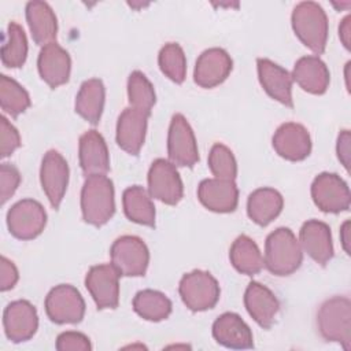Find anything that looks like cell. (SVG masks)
Segmentation results:
<instances>
[{"label": "cell", "instance_id": "cell-42", "mask_svg": "<svg viewBox=\"0 0 351 351\" xmlns=\"http://www.w3.org/2000/svg\"><path fill=\"white\" fill-rule=\"evenodd\" d=\"M339 37L346 47V49L351 48V15H347L343 18L340 26H339Z\"/></svg>", "mask_w": 351, "mask_h": 351}, {"label": "cell", "instance_id": "cell-40", "mask_svg": "<svg viewBox=\"0 0 351 351\" xmlns=\"http://www.w3.org/2000/svg\"><path fill=\"white\" fill-rule=\"evenodd\" d=\"M0 262H1L0 263V289L4 292L15 287V284L18 282L19 274L12 261L7 259L5 256H1Z\"/></svg>", "mask_w": 351, "mask_h": 351}, {"label": "cell", "instance_id": "cell-18", "mask_svg": "<svg viewBox=\"0 0 351 351\" xmlns=\"http://www.w3.org/2000/svg\"><path fill=\"white\" fill-rule=\"evenodd\" d=\"M200 203L214 213H232L239 203V189L234 181L206 178L197 186Z\"/></svg>", "mask_w": 351, "mask_h": 351}, {"label": "cell", "instance_id": "cell-37", "mask_svg": "<svg viewBox=\"0 0 351 351\" xmlns=\"http://www.w3.org/2000/svg\"><path fill=\"white\" fill-rule=\"evenodd\" d=\"M0 155L1 158L10 156L19 145L21 137L16 128L4 117H0Z\"/></svg>", "mask_w": 351, "mask_h": 351}, {"label": "cell", "instance_id": "cell-35", "mask_svg": "<svg viewBox=\"0 0 351 351\" xmlns=\"http://www.w3.org/2000/svg\"><path fill=\"white\" fill-rule=\"evenodd\" d=\"M162 73L176 84H182L186 75V58L184 49L177 43L165 44L158 55Z\"/></svg>", "mask_w": 351, "mask_h": 351}, {"label": "cell", "instance_id": "cell-33", "mask_svg": "<svg viewBox=\"0 0 351 351\" xmlns=\"http://www.w3.org/2000/svg\"><path fill=\"white\" fill-rule=\"evenodd\" d=\"M0 106L4 112L16 118L30 106L27 90L8 75L0 77Z\"/></svg>", "mask_w": 351, "mask_h": 351}, {"label": "cell", "instance_id": "cell-26", "mask_svg": "<svg viewBox=\"0 0 351 351\" xmlns=\"http://www.w3.org/2000/svg\"><path fill=\"white\" fill-rule=\"evenodd\" d=\"M26 21L32 33V37L37 45L45 47L55 43L58 33V19L45 1L33 0L26 4Z\"/></svg>", "mask_w": 351, "mask_h": 351}, {"label": "cell", "instance_id": "cell-1", "mask_svg": "<svg viewBox=\"0 0 351 351\" xmlns=\"http://www.w3.org/2000/svg\"><path fill=\"white\" fill-rule=\"evenodd\" d=\"M303 261L299 240L289 228H277L266 237L263 262L274 276H289L296 271Z\"/></svg>", "mask_w": 351, "mask_h": 351}, {"label": "cell", "instance_id": "cell-2", "mask_svg": "<svg viewBox=\"0 0 351 351\" xmlns=\"http://www.w3.org/2000/svg\"><path fill=\"white\" fill-rule=\"evenodd\" d=\"M81 213L86 223L101 226L115 213L114 184L106 174L86 177L81 189Z\"/></svg>", "mask_w": 351, "mask_h": 351}, {"label": "cell", "instance_id": "cell-9", "mask_svg": "<svg viewBox=\"0 0 351 351\" xmlns=\"http://www.w3.org/2000/svg\"><path fill=\"white\" fill-rule=\"evenodd\" d=\"M167 154L173 165L193 167L199 162L195 133L182 114H174L167 134Z\"/></svg>", "mask_w": 351, "mask_h": 351}, {"label": "cell", "instance_id": "cell-17", "mask_svg": "<svg viewBox=\"0 0 351 351\" xmlns=\"http://www.w3.org/2000/svg\"><path fill=\"white\" fill-rule=\"evenodd\" d=\"M151 114L136 110L133 107L125 108L118 117L117 122V144L130 155H138L147 133L148 118Z\"/></svg>", "mask_w": 351, "mask_h": 351}, {"label": "cell", "instance_id": "cell-28", "mask_svg": "<svg viewBox=\"0 0 351 351\" xmlns=\"http://www.w3.org/2000/svg\"><path fill=\"white\" fill-rule=\"evenodd\" d=\"M106 99L104 84L99 78H90L81 84L75 96V112L92 125H97Z\"/></svg>", "mask_w": 351, "mask_h": 351}, {"label": "cell", "instance_id": "cell-4", "mask_svg": "<svg viewBox=\"0 0 351 351\" xmlns=\"http://www.w3.org/2000/svg\"><path fill=\"white\" fill-rule=\"evenodd\" d=\"M318 332L326 341L351 347V302L347 296H333L325 300L317 314Z\"/></svg>", "mask_w": 351, "mask_h": 351}, {"label": "cell", "instance_id": "cell-41", "mask_svg": "<svg viewBox=\"0 0 351 351\" xmlns=\"http://www.w3.org/2000/svg\"><path fill=\"white\" fill-rule=\"evenodd\" d=\"M350 143H351L350 130H341L337 137L336 152H337L339 160L346 167V170L350 169Z\"/></svg>", "mask_w": 351, "mask_h": 351}, {"label": "cell", "instance_id": "cell-39", "mask_svg": "<svg viewBox=\"0 0 351 351\" xmlns=\"http://www.w3.org/2000/svg\"><path fill=\"white\" fill-rule=\"evenodd\" d=\"M56 350L59 351H90L92 344L88 336L81 332H63L56 337Z\"/></svg>", "mask_w": 351, "mask_h": 351}, {"label": "cell", "instance_id": "cell-6", "mask_svg": "<svg viewBox=\"0 0 351 351\" xmlns=\"http://www.w3.org/2000/svg\"><path fill=\"white\" fill-rule=\"evenodd\" d=\"M111 263L121 276L141 277L145 274L149 263V251L145 243L137 236L118 237L110 250Z\"/></svg>", "mask_w": 351, "mask_h": 351}, {"label": "cell", "instance_id": "cell-36", "mask_svg": "<svg viewBox=\"0 0 351 351\" xmlns=\"http://www.w3.org/2000/svg\"><path fill=\"white\" fill-rule=\"evenodd\" d=\"M208 167L215 178L234 181L237 176V163L233 152L223 144L217 143L208 154Z\"/></svg>", "mask_w": 351, "mask_h": 351}, {"label": "cell", "instance_id": "cell-15", "mask_svg": "<svg viewBox=\"0 0 351 351\" xmlns=\"http://www.w3.org/2000/svg\"><path fill=\"white\" fill-rule=\"evenodd\" d=\"M233 62L230 55L218 47L203 51L195 64L193 80L206 89L214 88L222 84L230 74Z\"/></svg>", "mask_w": 351, "mask_h": 351}, {"label": "cell", "instance_id": "cell-31", "mask_svg": "<svg viewBox=\"0 0 351 351\" xmlns=\"http://www.w3.org/2000/svg\"><path fill=\"white\" fill-rule=\"evenodd\" d=\"M133 310L147 321L159 322L170 315L171 302L159 291L143 289L138 291L133 299Z\"/></svg>", "mask_w": 351, "mask_h": 351}, {"label": "cell", "instance_id": "cell-24", "mask_svg": "<svg viewBox=\"0 0 351 351\" xmlns=\"http://www.w3.org/2000/svg\"><path fill=\"white\" fill-rule=\"evenodd\" d=\"M213 337L218 344L233 350L254 347L252 330L236 313H223L214 321Z\"/></svg>", "mask_w": 351, "mask_h": 351}, {"label": "cell", "instance_id": "cell-10", "mask_svg": "<svg viewBox=\"0 0 351 351\" xmlns=\"http://www.w3.org/2000/svg\"><path fill=\"white\" fill-rule=\"evenodd\" d=\"M311 197L324 213L337 214L350 208L351 193L346 181L336 173H321L311 184Z\"/></svg>", "mask_w": 351, "mask_h": 351}, {"label": "cell", "instance_id": "cell-27", "mask_svg": "<svg viewBox=\"0 0 351 351\" xmlns=\"http://www.w3.org/2000/svg\"><path fill=\"white\" fill-rule=\"evenodd\" d=\"M284 206V199L274 188H258L250 193L247 200V214L259 226L269 225L276 219Z\"/></svg>", "mask_w": 351, "mask_h": 351}, {"label": "cell", "instance_id": "cell-44", "mask_svg": "<svg viewBox=\"0 0 351 351\" xmlns=\"http://www.w3.org/2000/svg\"><path fill=\"white\" fill-rule=\"evenodd\" d=\"M348 67H350V62L347 63V67H346V80H347V89L350 90V85H348Z\"/></svg>", "mask_w": 351, "mask_h": 351}, {"label": "cell", "instance_id": "cell-7", "mask_svg": "<svg viewBox=\"0 0 351 351\" xmlns=\"http://www.w3.org/2000/svg\"><path fill=\"white\" fill-rule=\"evenodd\" d=\"M45 313L55 324H78L85 314V302L80 291L70 284H59L45 298Z\"/></svg>", "mask_w": 351, "mask_h": 351}, {"label": "cell", "instance_id": "cell-12", "mask_svg": "<svg viewBox=\"0 0 351 351\" xmlns=\"http://www.w3.org/2000/svg\"><path fill=\"white\" fill-rule=\"evenodd\" d=\"M118 269L111 263L92 266L85 277V287L89 291L97 308H117L119 303Z\"/></svg>", "mask_w": 351, "mask_h": 351}, {"label": "cell", "instance_id": "cell-32", "mask_svg": "<svg viewBox=\"0 0 351 351\" xmlns=\"http://www.w3.org/2000/svg\"><path fill=\"white\" fill-rule=\"evenodd\" d=\"M27 38L21 25L10 22L1 45V63L10 69H18L26 62Z\"/></svg>", "mask_w": 351, "mask_h": 351}, {"label": "cell", "instance_id": "cell-11", "mask_svg": "<svg viewBox=\"0 0 351 351\" xmlns=\"http://www.w3.org/2000/svg\"><path fill=\"white\" fill-rule=\"evenodd\" d=\"M148 193L165 204H177L184 195L181 177L176 166L166 159L158 158L148 170Z\"/></svg>", "mask_w": 351, "mask_h": 351}, {"label": "cell", "instance_id": "cell-3", "mask_svg": "<svg viewBox=\"0 0 351 351\" xmlns=\"http://www.w3.org/2000/svg\"><path fill=\"white\" fill-rule=\"evenodd\" d=\"M291 23L298 38L314 53L321 55L328 41V16L315 1H302L295 5Z\"/></svg>", "mask_w": 351, "mask_h": 351}, {"label": "cell", "instance_id": "cell-8", "mask_svg": "<svg viewBox=\"0 0 351 351\" xmlns=\"http://www.w3.org/2000/svg\"><path fill=\"white\" fill-rule=\"evenodd\" d=\"M47 225V213L41 203L33 199L16 202L7 213L10 233L19 240L36 239Z\"/></svg>", "mask_w": 351, "mask_h": 351}, {"label": "cell", "instance_id": "cell-29", "mask_svg": "<svg viewBox=\"0 0 351 351\" xmlns=\"http://www.w3.org/2000/svg\"><path fill=\"white\" fill-rule=\"evenodd\" d=\"M229 259L233 267L245 276L258 274L263 266V256L256 243L247 234L239 236L230 245Z\"/></svg>", "mask_w": 351, "mask_h": 351}, {"label": "cell", "instance_id": "cell-14", "mask_svg": "<svg viewBox=\"0 0 351 351\" xmlns=\"http://www.w3.org/2000/svg\"><path fill=\"white\" fill-rule=\"evenodd\" d=\"M3 325L8 340L12 343L27 341L38 328L37 310L27 300H14L3 313Z\"/></svg>", "mask_w": 351, "mask_h": 351}, {"label": "cell", "instance_id": "cell-25", "mask_svg": "<svg viewBox=\"0 0 351 351\" xmlns=\"http://www.w3.org/2000/svg\"><path fill=\"white\" fill-rule=\"evenodd\" d=\"M291 75L292 81H295L303 90L313 95L325 93L330 81V74L325 62L315 55H307L298 59Z\"/></svg>", "mask_w": 351, "mask_h": 351}, {"label": "cell", "instance_id": "cell-23", "mask_svg": "<svg viewBox=\"0 0 351 351\" xmlns=\"http://www.w3.org/2000/svg\"><path fill=\"white\" fill-rule=\"evenodd\" d=\"M258 78L265 92L274 100L280 101L287 107H293L292 99V75L266 58L256 60Z\"/></svg>", "mask_w": 351, "mask_h": 351}, {"label": "cell", "instance_id": "cell-5", "mask_svg": "<svg viewBox=\"0 0 351 351\" xmlns=\"http://www.w3.org/2000/svg\"><path fill=\"white\" fill-rule=\"evenodd\" d=\"M184 304L192 311L213 308L219 300V284L215 277L204 270H192L182 276L178 285Z\"/></svg>", "mask_w": 351, "mask_h": 351}, {"label": "cell", "instance_id": "cell-13", "mask_svg": "<svg viewBox=\"0 0 351 351\" xmlns=\"http://www.w3.org/2000/svg\"><path fill=\"white\" fill-rule=\"evenodd\" d=\"M69 165L60 152L49 149L41 162L40 181L51 206L58 210L69 184Z\"/></svg>", "mask_w": 351, "mask_h": 351}, {"label": "cell", "instance_id": "cell-34", "mask_svg": "<svg viewBox=\"0 0 351 351\" xmlns=\"http://www.w3.org/2000/svg\"><path fill=\"white\" fill-rule=\"evenodd\" d=\"M128 99L130 107L151 114L156 101L155 90L144 73L134 70L128 78Z\"/></svg>", "mask_w": 351, "mask_h": 351}, {"label": "cell", "instance_id": "cell-16", "mask_svg": "<svg viewBox=\"0 0 351 351\" xmlns=\"http://www.w3.org/2000/svg\"><path fill=\"white\" fill-rule=\"evenodd\" d=\"M274 151L284 159L299 162L311 152V138L308 130L296 122H287L277 128L271 138Z\"/></svg>", "mask_w": 351, "mask_h": 351}, {"label": "cell", "instance_id": "cell-21", "mask_svg": "<svg viewBox=\"0 0 351 351\" xmlns=\"http://www.w3.org/2000/svg\"><path fill=\"white\" fill-rule=\"evenodd\" d=\"M244 306L254 321L265 329L271 328L280 311L277 296L266 285L256 281L248 284L244 292Z\"/></svg>", "mask_w": 351, "mask_h": 351}, {"label": "cell", "instance_id": "cell-22", "mask_svg": "<svg viewBox=\"0 0 351 351\" xmlns=\"http://www.w3.org/2000/svg\"><path fill=\"white\" fill-rule=\"evenodd\" d=\"M37 69L40 77L51 86L58 88L66 84L70 78L71 59L69 52L56 41L41 47L37 59Z\"/></svg>", "mask_w": 351, "mask_h": 351}, {"label": "cell", "instance_id": "cell-30", "mask_svg": "<svg viewBox=\"0 0 351 351\" xmlns=\"http://www.w3.org/2000/svg\"><path fill=\"white\" fill-rule=\"evenodd\" d=\"M125 215L138 225L155 226V206L151 195L140 185L129 186L122 193Z\"/></svg>", "mask_w": 351, "mask_h": 351}, {"label": "cell", "instance_id": "cell-38", "mask_svg": "<svg viewBox=\"0 0 351 351\" xmlns=\"http://www.w3.org/2000/svg\"><path fill=\"white\" fill-rule=\"evenodd\" d=\"M19 170L10 163H3L0 166V197L3 204L15 193L16 188L19 186Z\"/></svg>", "mask_w": 351, "mask_h": 351}, {"label": "cell", "instance_id": "cell-43", "mask_svg": "<svg viewBox=\"0 0 351 351\" xmlns=\"http://www.w3.org/2000/svg\"><path fill=\"white\" fill-rule=\"evenodd\" d=\"M340 240L343 250L350 255V221H346L340 228Z\"/></svg>", "mask_w": 351, "mask_h": 351}, {"label": "cell", "instance_id": "cell-20", "mask_svg": "<svg viewBox=\"0 0 351 351\" xmlns=\"http://www.w3.org/2000/svg\"><path fill=\"white\" fill-rule=\"evenodd\" d=\"M78 158L81 170L86 177L107 174L110 170V155L106 140L95 129L81 134L78 141Z\"/></svg>", "mask_w": 351, "mask_h": 351}, {"label": "cell", "instance_id": "cell-19", "mask_svg": "<svg viewBox=\"0 0 351 351\" xmlns=\"http://www.w3.org/2000/svg\"><path fill=\"white\" fill-rule=\"evenodd\" d=\"M299 243L302 250L321 266H325L333 258L330 228L322 221H306L299 232Z\"/></svg>", "mask_w": 351, "mask_h": 351}]
</instances>
